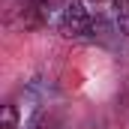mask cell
Returning <instances> with one entry per match:
<instances>
[{"instance_id": "cell-2", "label": "cell", "mask_w": 129, "mask_h": 129, "mask_svg": "<svg viewBox=\"0 0 129 129\" xmlns=\"http://www.w3.org/2000/svg\"><path fill=\"white\" fill-rule=\"evenodd\" d=\"M15 126H18V108H15V105H3L0 129H15Z\"/></svg>"}, {"instance_id": "cell-3", "label": "cell", "mask_w": 129, "mask_h": 129, "mask_svg": "<svg viewBox=\"0 0 129 129\" xmlns=\"http://www.w3.org/2000/svg\"><path fill=\"white\" fill-rule=\"evenodd\" d=\"M117 21H120V30L129 33V0H117Z\"/></svg>"}, {"instance_id": "cell-1", "label": "cell", "mask_w": 129, "mask_h": 129, "mask_svg": "<svg viewBox=\"0 0 129 129\" xmlns=\"http://www.w3.org/2000/svg\"><path fill=\"white\" fill-rule=\"evenodd\" d=\"M90 30H93V18L87 15V9H84L81 3L66 6L63 18H60V36H66V39H78V36H87Z\"/></svg>"}, {"instance_id": "cell-4", "label": "cell", "mask_w": 129, "mask_h": 129, "mask_svg": "<svg viewBox=\"0 0 129 129\" xmlns=\"http://www.w3.org/2000/svg\"><path fill=\"white\" fill-rule=\"evenodd\" d=\"M90 3H105V0H90Z\"/></svg>"}]
</instances>
